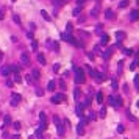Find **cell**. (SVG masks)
<instances>
[{
  "mask_svg": "<svg viewBox=\"0 0 139 139\" xmlns=\"http://www.w3.org/2000/svg\"><path fill=\"white\" fill-rule=\"evenodd\" d=\"M86 81V77H84V70L80 67H75V83L77 84H83Z\"/></svg>",
  "mask_w": 139,
  "mask_h": 139,
  "instance_id": "6da1fadb",
  "label": "cell"
},
{
  "mask_svg": "<svg viewBox=\"0 0 139 139\" xmlns=\"http://www.w3.org/2000/svg\"><path fill=\"white\" fill-rule=\"evenodd\" d=\"M61 39L66 41V42H69V44H72V45H80L81 47V42H78L77 39H75L74 36H70L69 33H61Z\"/></svg>",
  "mask_w": 139,
  "mask_h": 139,
  "instance_id": "7a4b0ae2",
  "label": "cell"
},
{
  "mask_svg": "<svg viewBox=\"0 0 139 139\" xmlns=\"http://www.w3.org/2000/svg\"><path fill=\"white\" fill-rule=\"evenodd\" d=\"M53 122H55V125H56V131H58V134H59V136H63V134H64V127H63L61 119H59L58 116H53Z\"/></svg>",
  "mask_w": 139,
  "mask_h": 139,
  "instance_id": "3957f363",
  "label": "cell"
},
{
  "mask_svg": "<svg viewBox=\"0 0 139 139\" xmlns=\"http://www.w3.org/2000/svg\"><path fill=\"white\" fill-rule=\"evenodd\" d=\"M67 100V97H66L64 94H55L53 97H52V103H55V105H59V103H64V102Z\"/></svg>",
  "mask_w": 139,
  "mask_h": 139,
  "instance_id": "277c9868",
  "label": "cell"
},
{
  "mask_svg": "<svg viewBox=\"0 0 139 139\" xmlns=\"http://www.w3.org/2000/svg\"><path fill=\"white\" fill-rule=\"evenodd\" d=\"M89 74H91L92 77L95 78V81H98V83H102V81L105 80V75H103V74H100V72L94 70V69H91V67H89Z\"/></svg>",
  "mask_w": 139,
  "mask_h": 139,
  "instance_id": "5b68a950",
  "label": "cell"
},
{
  "mask_svg": "<svg viewBox=\"0 0 139 139\" xmlns=\"http://www.w3.org/2000/svg\"><path fill=\"white\" fill-rule=\"evenodd\" d=\"M21 100H22V97H21V94H16V92H13L11 94V106H17L19 103H21Z\"/></svg>",
  "mask_w": 139,
  "mask_h": 139,
  "instance_id": "8992f818",
  "label": "cell"
},
{
  "mask_svg": "<svg viewBox=\"0 0 139 139\" xmlns=\"http://www.w3.org/2000/svg\"><path fill=\"white\" fill-rule=\"evenodd\" d=\"M0 74H2L3 77H8V75L11 74V66H3V67L0 69Z\"/></svg>",
  "mask_w": 139,
  "mask_h": 139,
  "instance_id": "52a82bcc",
  "label": "cell"
},
{
  "mask_svg": "<svg viewBox=\"0 0 139 139\" xmlns=\"http://www.w3.org/2000/svg\"><path fill=\"white\" fill-rule=\"evenodd\" d=\"M130 21L134 22V21H139V9H133L130 13Z\"/></svg>",
  "mask_w": 139,
  "mask_h": 139,
  "instance_id": "ba28073f",
  "label": "cell"
},
{
  "mask_svg": "<svg viewBox=\"0 0 139 139\" xmlns=\"http://www.w3.org/2000/svg\"><path fill=\"white\" fill-rule=\"evenodd\" d=\"M83 110H84V106H83V105H80V103L75 106V112H77L78 117H83V116H84V114H83Z\"/></svg>",
  "mask_w": 139,
  "mask_h": 139,
  "instance_id": "9c48e42d",
  "label": "cell"
},
{
  "mask_svg": "<svg viewBox=\"0 0 139 139\" xmlns=\"http://www.w3.org/2000/svg\"><path fill=\"white\" fill-rule=\"evenodd\" d=\"M21 59H22V63H24L25 66H30V55L28 53H25V52H24V53L21 55Z\"/></svg>",
  "mask_w": 139,
  "mask_h": 139,
  "instance_id": "30bf717a",
  "label": "cell"
},
{
  "mask_svg": "<svg viewBox=\"0 0 139 139\" xmlns=\"http://www.w3.org/2000/svg\"><path fill=\"white\" fill-rule=\"evenodd\" d=\"M127 38V35H125V31H116V39H117L119 42H122L124 39Z\"/></svg>",
  "mask_w": 139,
  "mask_h": 139,
  "instance_id": "8fae6325",
  "label": "cell"
},
{
  "mask_svg": "<svg viewBox=\"0 0 139 139\" xmlns=\"http://www.w3.org/2000/svg\"><path fill=\"white\" fill-rule=\"evenodd\" d=\"M11 116H8V114H6L5 116V119H3V127L2 128H5V127H9V125H11Z\"/></svg>",
  "mask_w": 139,
  "mask_h": 139,
  "instance_id": "7c38bea8",
  "label": "cell"
},
{
  "mask_svg": "<svg viewBox=\"0 0 139 139\" xmlns=\"http://www.w3.org/2000/svg\"><path fill=\"white\" fill-rule=\"evenodd\" d=\"M77 133L80 134V136H83V134H84V124H81V122H80V124L77 125Z\"/></svg>",
  "mask_w": 139,
  "mask_h": 139,
  "instance_id": "4fadbf2b",
  "label": "cell"
},
{
  "mask_svg": "<svg viewBox=\"0 0 139 139\" xmlns=\"http://www.w3.org/2000/svg\"><path fill=\"white\" fill-rule=\"evenodd\" d=\"M39 77H41V72H39L38 69H33V72H31V78H33V80H39Z\"/></svg>",
  "mask_w": 139,
  "mask_h": 139,
  "instance_id": "5bb4252c",
  "label": "cell"
},
{
  "mask_svg": "<svg viewBox=\"0 0 139 139\" xmlns=\"http://www.w3.org/2000/svg\"><path fill=\"white\" fill-rule=\"evenodd\" d=\"M95 100H97L98 105H102V103H103V94H102V92H97V95H95Z\"/></svg>",
  "mask_w": 139,
  "mask_h": 139,
  "instance_id": "9a60e30c",
  "label": "cell"
},
{
  "mask_svg": "<svg viewBox=\"0 0 139 139\" xmlns=\"http://www.w3.org/2000/svg\"><path fill=\"white\" fill-rule=\"evenodd\" d=\"M105 17H106V19H112V17H114V14H112L111 9H106V11H105Z\"/></svg>",
  "mask_w": 139,
  "mask_h": 139,
  "instance_id": "2e32d148",
  "label": "cell"
},
{
  "mask_svg": "<svg viewBox=\"0 0 139 139\" xmlns=\"http://www.w3.org/2000/svg\"><path fill=\"white\" fill-rule=\"evenodd\" d=\"M38 61L41 63V64H45V56L42 53H38Z\"/></svg>",
  "mask_w": 139,
  "mask_h": 139,
  "instance_id": "e0dca14e",
  "label": "cell"
},
{
  "mask_svg": "<svg viewBox=\"0 0 139 139\" xmlns=\"http://www.w3.org/2000/svg\"><path fill=\"white\" fill-rule=\"evenodd\" d=\"M41 16L45 19V21H50V16H49V13L45 11V9H42V11H41Z\"/></svg>",
  "mask_w": 139,
  "mask_h": 139,
  "instance_id": "ac0fdd59",
  "label": "cell"
},
{
  "mask_svg": "<svg viewBox=\"0 0 139 139\" xmlns=\"http://www.w3.org/2000/svg\"><path fill=\"white\" fill-rule=\"evenodd\" d=\"M47 89H49V91H55V81H53V80H52V81H49Z\"/></svg>",
  "mask_w": 139,
  "mask_h": 139,
  "instance_id": "d6986e66",
  "label": "cell"
},
{
  "mask_svg": "<svg viewBox=\"0 0 139 139\" xmlns=\"http://www.w3.org/2000/svg\"><path fill=\"white\" fill-rule=\"evenodd\" d=\"M13 21H14L17 25H21V17H19V14H13Z\"/></svg>",
  "mask_w": 139,
  "mask_h": 139,
  "instance_id": "ffe728a7",
  "label": "cell"
},
{
  "mask_svg": "<svg viewBox=\"0 0 139 139\" xmlns=\"http://www.w3.org/2000/svg\"><path fill=\"white\" fill-rule=\"evenodd\" d=\"M108 41H110V38H108V35H102V44H108Z\"/></svg>",
  "mask_w": 139,
  "mask_h": 139,
  "instance_id": "44dd1931",
  "label": "cell"
},
{
  "mask_svg": "<svg viewBox=\"0 0 139 139\" xmlns=\"http://www.w3.org/2000/svg\"><path fill=\"white\" fill-rule=\"evenodd\" d=\"M52 44V47H53V50L55 52H59V45H58V42H49V45Z\"/></svg>",
  "mask_w": 139,
  "mask_h": 139,
  "instance_id": "7402d4cb",
  "label": "cell"
},
{
  "mask_svg": "<svg viewBox=\"0 0 139 139\" xmlns=\"http://www.w3.org/2000/svg\"><path fill=\"white\" fill-rule=\"evenodd\" d=\"M111 52H112L111 49H108V50H105V53H103V58H105V59H108V58L111 56Z\"/></svg>",
  "mask_w": 139,
  "mask_h": 139,
  "instance_id": "603a6c76",
  "label": "cell"
},
{
  "mask_svg": "<svg viewBox=\"0 0 139 139\" xmlns=\"http://www.w3.org/2000/svg\"><path fill=\"white\" fill-rule=\"evenodd\" d=\"M134 88H136V91H139V75L134 77Z\"/></svg>",
  "mask_w": 139,
  "mask_h": 139,
  "instance_id": "cb8c5ba5",
  "label": "cell"
},
{
  "mask_svg": "<svg viewBox=\"0 0 139 139\" xmlns=\"http://www.w3.org/2000/svg\"><path fill=\"white\" fill-rule=\"evenodd\" d=\"M14 81H16V83H21V81H22V77H21L19 74H14Z\"/></svg>",
  "mask_w": 139,
  "mask_h": 139,
  "instance_id": "d4e9b609",
  "label": "cell"
},
{
  "mask_svg": "<svg viewBox=\"0 0 139 139\" xmlns=\"http://www.w3.org/2000/svg\"><path fill=\"white\" fill-rule=\"evenodd\" d=\"M108 100H110V103L112 105V106H116V97H114V95H110V98H108Z\"/></svg>",
  "mask_w": 139,
  "mask_h": 139,
  "instance_id": "484cf974",
  "label": "cell"
},
{
  "mask_svg": "<svg viewBox=\"0 0 139 139\" xmlns=\"http://www.w3.org/2000/svg\"><path fill=\"white\" fill-rule=\"evenodd\" d=\"M74 97H75V100H78V97H80V89H75V91H74Z\"/></svg>",
  "mask_w": 139,
  "mask_h": 139,
  "instance_id": "4316f807",
  "label": "cell"
},
{
  "mask_svg": "<svg viewBox=\"0 0 139 139\" xmlns=\"http://www.w3.org/2000/svg\"><path fill=\"white\" fill-rule=\"evenodd\" d=\"M97 13H98V8H97V6H95V8H94V9H92V11H91V14H92V17H97V16H98V14H97Z\"/></svg>",
  "mask_w": 139,
  "mask_h": 139,
  "instance_id": "83f0119b",
  "label": "cell"
},
{
  "mask_svg": "<svg viewBox=\"0 0 139 139\" xmlns=\"http://www.w3.org/2000/svg\"><path fill=\"white\" fill-rule=\"evenodd\" d=\"M119 6H120V8H127V6H128V0H122Z\"/></svg>",
  "mask_w": 139,
  "mask_h": 139,
  "instance_id": "f1b7e54d",
  "label": "cell"
},
{
  "mask_svg": "<svg viewBox=\"0 0 139 139\" xmlns=\"http://www.w3.org/2000/svg\"><path fill=\"white\" fill-rule=\"evenodd\" d=\"M116 106H122V97H116Z\"/></svg>",
  "mask_w": 139,
  "mask_h": 139,
  "instance_id": "f546056e",
  "label": "cell"
},
{
  "mask_svg": "<svg viewBox=\"0 0 139 139\" xmlns=\"http://www.w3.org/2000/svg\"><path fill=\"white\" fill-rule=\"evenodd\" d=\"M105 116H106V108H102V110H100V117L103 119Z\"/></svg>",
  "mask_w": 139,
  "mask_h": 139,
  "instance_id": "4dcf8cb0",
  "label": "cell"
},
{
  "mask_svg": "<svg viewBox=\"0 0 139 139\" xmlns=\"http://www.w3.org/2000/svg\"><path fill=\"white\" fill-rule=\"evenodd\" d=\"M70 31H72V24H67V25H66V33L70 35Z\"/></svg>",
  "mask_w": 139,
  "mask_h": 139,
  "instance_id": "1f68e13d",
  "label": "cell"
},
{
  "mask_svg": "<svg viewBox=\"0 0 139 139\" xmlns=\"http://www.w3.org/2000/svg\"><path fill=\"white\" fill-rule=\"evenodd\" d=\"M13 127H14V130H21V122H14Z\"/></svg>",
  "mask_w": 139,
  "mask_h": 139,
  "instance_id": "d6a6232c",
  "label": "cell"
},
{
  "mask_svg": "<svg viewBox=\"0 0 139 139\" xmlns=\"http://www.w3.org/2000/svg\"><path fill=\"white\" fill-rule=\"evenodd\" d=\"M31 49H33L35 52L38 50V42H36V41H33V42H31Z\"/></svg>",
  "mask_w": 139,
  "mask_h": 139,
  "instance_id": "836d02e7",
  "label": "cell"
},
{
  "mask_svg": "<svg viewBox=\"0 0 139 139\" xmlns=\"http://www.w3.org/2000/svg\"><path fill=\"white\" fill-rule=\"evenodd\" d=\"M81 11V6H77V8L74 9V16H78V13Z\"/></svg>",
  "mask_w": 139,
  "mask_h": 139,
  "instance_id": "e575fe53",
  "label": "cell"
},
{
  "mask_svg": "<svg viewBox=\"0 0 139 139\" xmlns=\"http://www.w3.org/2000/svg\"><path fill=\"white\" fill-rule=\"evenodd\" d=\"M124 131H125L124 125H119V127H117V133H124Z\"/></svg>",
  "mask_w": 139,
  "mask_h": 139,
  "instance_id": "d590c367",
  "label": "cell"
},
{
  "mask_svg": "<svg viewBox=\"0 0 139 139\" xmlns=\"http://www.w3.org/2000/svg\"><path fill=\"white\" fill-rule=\"evenodd\" d=\"M125 55H128V56H130V55H133V50H131V49H125Z\"/></svg>",
  "mask_w": 139,
  "mask_h": 139,
  "instance_id": "8d00e7d4",
  "label": "cell"
},
{
  "mask_svg": "<svg viewBox=\"0 0 139 139\" xmlns=\"http://www.w3.org/2000/svg\"><path fill=\"white\" fill-rule=\"evenodd\" d=\"M25 80H27L28 83H33V78H31V75H25Z\"/></svg>",
  "mask_w": 139,
  "mask_h": 139,
  "instance_id": "74e56055",
  "label": "cell"
},
{
  "mask_svg": "<svg viewBox=\"0 0 139 139\" xmlns=\"http://www.w3.org/2000/svg\"><path fill=\"white\" fill-rule=\"evenodd\" d=\"M111 84H112V89H117V81H116V80H112Z\"/></svg>",
  "mask_w": 139,
  "mask_h": 139,
  "instance_id": "f35d334b",
  "label": "cell"
},
{
  "mask_svg": "<svg viewBox=\"0 0 139 139\" xmlns=\"http://www.w3.org/2000/svg\"><path fill=\"white\" fill-rule=\"evenodd\" d=\"M59 67H61V66H59L58 63H56V64L53 66V70H55V72H58V70H59Z\"/></svg>",
  "mask_w": 139,
  "mask_h": 139,
  "instance_id": "ab89813d",
  "label": "cell"
},
{
  "mask_svg": "<svg viewBox=\"0 0 139 139\" xmlns=\"http://www.w3.org/2000/svg\"><path fill=\"white\" fill-rule=\"evenodd\" d=\"M59 88H61V89H66V83H64V81H59Z\"/></svg>",
  "mask_w": 139,
  "mask_h": 139,
  "instance_id": "60d3db41",
  "label": "cell"
},
{
  "mask_svg": "<svg viewBox=\"0 0 139 139\" xmlns=\"http://www.w3.org/2000/svg\"><path fill=\"white\" fill-rule=\"evenodd\" d=\"M42 94H44V92H42V91H39V89H36V95H39V97H41Z\"/></svg>",
  "mask_w": 139,
  "mask_h": 139,
  "instance_id": "b9f144b4",
  "label": "cell"
},
{
  "mask_svg": "<svg viewBox=\"0 0 139 139\" xmlns=\"http://www.w3.org/2000/svg\"><path fill=\"white\" fill-rule=\"evenodd\" d=\"M122 64H124V63H122V61L119 63V74H120V72H122Z\"/></svg>",
  "mask_w": 139,
  "mask_h": 139,
  "instance_id": "7bdbcfd3",
  "label": "cell"
},
{
  "mask_svg": "<svg viewBox=\"0 0 139 139\" xmlns=\"http://www.w3.org/2000/svg\"><path fill=\"white\" fill-rule=\"evenodd\" d=\"M77 2H78V5L81 6V5H83V3H84V0H77Z\"/></svg>",
  "mask_w": 139,
  "mask_h": 139,
  "instance_id": "ee69618b",
  "label": "cell"
},
{
  "mask_svg": "<svg viewBox=\"0 0 139 139\" xmlns=\"http://www.w3.org/2000/svg\"><path fill=\"white\" fill-rule=\"evenodd\" d=\"M53 3H55V5H59V3H61V0H53Z\"/></svg>",
  "mask_w": 139,
  "mask_h": 139,
  "instance_id": "f6af8a7d",
  "label": "cell"
},
{
  "mask_svg": "<svg viewBox=\"0 0 139 139\" xmlns=\"http://www.w3.org/2000/svg\"><path fill=\"white\" fill-rule=\"evenodd\" d=\"M2 19H3V13L0 11V21H2Z\"/></svg>",
  "mask_w": 139,
  "mask_h": 139,
  "instance_id": "bcb514c9",
  "label": "cell"
},
{
  "mask_svg": "<svg viewBox=\"0 0 139 139\" xmlns=\"http://www.w3.org/2000/svg\"><path fill=\"white\" fill-rule=\"evenodd\" d=\"M2 58H3V53H2V52H0V61H2Z\"/></svg>",
  "mask_w": 139,
  "mask_h": 139,
  "instance_id": "7dc6e473",
  "label": "cell"
},
{
  "mask_svg": "<svg viewBox=\"0 0 139 139\" xmlns=\"http://www.w3.org/2000/svg\"><path fill=\"white\" fill-rule=\"evenodd\" d=\"M136 105H138V108H139V100H138V103H136Z\"/></svg>",
  "mask_w": 139,
  "mask_h": 139,
  "instance_id": "c3c4849f",
  "label": "cell"
},
{
  "mask_svg": "<svg viewBox=\"0 0 139 139\" xmlns=\"http://www.w3.org/2000/svg\"><path fill=\"white\" fill-rule=\"evenodd\" d=\"M11 2H16V0H11Z\"/></svg>",
  "mask_w": 139,
  "mask_h": 139,
  "instance_id": "681fc988",
  "label": "cell"
},
{
  "mask_svg": "<svg viewBox=\"0 0 139 139\" xmlns=\"http://www.w3.org/2000/svg\"><path fill=\"white\" fill-rule=\"evenodd\" d=\"M138 5H139V0H138Z\"/></svg>",
  "mask_w": 139,
  "mask_h": 139,
  "instance_id": "f907efd6",
  "label": "cell"
}]
</instances>
